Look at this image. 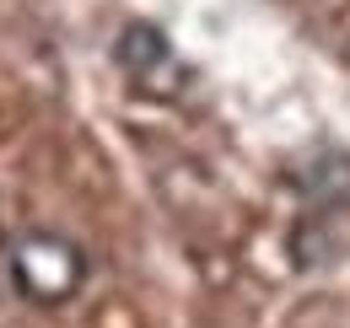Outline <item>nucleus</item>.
Segmentation results:
<instances>
[{"instance_id": "nucleus-1", "label": "nucleus", "mask_w": 350, "mask_h": 328, "mask_svg": "<svg viewBox=\"0 0 350 328\" xmlns=\"http://www.w3.org/2000/svg\"><path fill=\"white\" fill-rule=\"evenodd\" d=\"M5 269L33 307H59L87 280V253L59 232H22L5 247Z\"/></svg>"}, {"instance_id": "nucleus-2", "label": "nucleus", "mask_w": 350, "mask_h": 328, "mask_svg": "<svg viewBox=\"0 0 350 328\" xmlns=\"http://www.w3.org/2000/svg\"><path fill=\"white\" fill-rule=\"evenodd\" d=\"M113 59H119V70H124L140 92H151V97H178L183 81H189V65L178 59V49L167 43V33H162L157 22H124V33L113 43Z\"/></svg>"}, {"instance_id": "nucleus-3", "label": "nucleus", "mask_w": 350, "mask_h": 328, "mask_svg": "<svg viewBox=\"0 0 350 328\" xmlns=\"http://www.w3.org/2000/svg\"><path fill=\"white\" fill-rule=\"evenodd\" d=\"M302 210L312 215H350V156L345 151H318L307 167H297Z\"/></svg>"}]
</instances>
